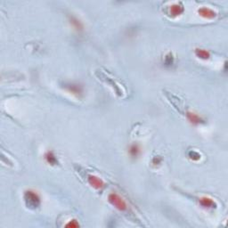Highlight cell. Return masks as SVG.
<instances>
[{
	"mask_svg": "<svg viewBox=\"0 0 228 228\" xmlns=\"http://www.w3.org/2000/svg\"><path fill=\"white\" fill-rule=\"evenodd\" d=\"M24 200L27 207L30 209L38 208L40 203V199L38 195L33 191H27L24 194Z\"/></svg>",
	"mask_w": 228,
	"mask_h": 228,
	"instance_id": "cell-1",
	"label": "cell"
},
{
	"mask_svg": "<svg viewBox=\"0 0 228 228\" xmlns=\"http://www.w3.org/2000/svg\"><path fill=\"white\" fill-rule=\"evenodd\" d=\"M109 201L116 209H119L121 211L126 210L127 208H128L127 203L125 202V201L119 195H118L116 193H111L109 195Z\"/></svg>",
	"mask_w": 228,
	"mask_h": 228,
	"instance_id": "cell-2",
	"label": "cell"
},
{
	"mask_svg": "<svg viewBox=\"0 0 228 228\" xmlns=\"http://www.w3.org/2000/svg\"><path fill=\"white\" fill-rule=\"evenodd\" d=\"M88 183L90 184V185H92L95 189H101L103 186V182L102 179H100L99 177L95 176H88Z\"/></svg>",
	"mask_w": 228,
	"mask_h": 228,
	"instance_id": "cell-3",
	"label": "cell"
},
{
	"mask_svg": "<svg viewBox=\"0 0 228 228\" xmlns=\"http://www.w3.org/2000/svg\"><path fill=\"white\" fill-rule=\"evenodd\" d=\"M201 201V204L202 207H205V208H213L214 206H216L215 202L209 199V198H207V197H203L200 200Z\"/></svg>",
	"mask_w": 228,
	"mask_h": 228,
	"instance_id": "cell-4",
	"label": "cell"
},
{
	"mask_svg": "<svg viewBox=\"0 0 228 228\" xmlns=\"http://www.w3.org/2000/svg\"><path fill=\"white\" fill-rule=\"evenodd\" d=\"M199 13H200L202 16H204L205 18L212 19V18L215 17V13H214L212 10L208 9V8H202V9L199 10Z\"/></svg>",
	"mask_w": 228,
	"mask_h": 228,
	"instance_id": "cell-5",
	"label": "cell"
},
{
	"mask_svg": "<svg viewBox=\"0 0 228 228\" xmlns=\"http://www.w3.org/2000/svg\"><path fill=\"white\" fill-rule=\"evenodd\" d=\"M46 160L49 164H51V165H56L57 163H58L57 159L55 158V156L54 155V153L52 152H48L46 154Z\"/></svg>",
	"mask_w": 228,
	"mask_h": 228,
	"instance_id": "cell-6",
	"label": "cell"
},
{
	"mask_svg": "<svg viewBox=\"0 0 228 228\" xmlns=\"http://www.w3.org/2000/svg\"><path fill=\"white\" fill-rule=\"evenodd\" d=\"M195 54H196V55L199 57V58L204 59V60L209 59V52H207L206 50H203V49H196Z\"/></svg>",
	"mask_w": 228,
	"mask_h": 228,
	"instance_id": "cell-7",
	"label": "cell"
},
{
	"mask_svg": "<svg viewBox=\"0 0 228 228\" xmlns=\"http://www.w3.org/2000/svg\"><path fill=\"white\" fill-rule=\"evenodd\" d=\"M187 117H188L189 120H190L191 122H192V123H200L201 120L200 117H198L197 115H195L194 113H188L187 114Z\"/></svg>",
	"mask_w": 228,
	"mask_h": 228,
	"instance_id": "cell-8",
	"label": "cell"
},
{
	"mask_svg": "<svg viewBox=\"0 0 228 228\" xmlns=\"http://www.w3.org/2000/svg\"><path fill=\"white\" fill-rule=\"evenodd\" d=\"M129 153H130V155L133 156V157H137L138 154H139V147H138L137 145H135V144L132 145V146L130 147Z\"/></svg>",
	"mask_w": 228,
	"mask_h": 228,
	"instance_id": "cell-9",
	"label": "cell"
},
{
	"mask_svg": "<svg viewBox=\"0 0 228 228\" xmlns=\"http://www.w3.org/2000/svg\"><path fill=\"white\" fill-rule=\"evenodd\" d=\"M65 226H66V227H72V228L79 227V224L78 223V221H77V220H75V219H72V220L69 221V223H68V224H66V225H65Z\"/></svg>",
	"mask_w": 228,
	"mask_h": 228,
	"instance_id": "cell-10",
	"label": "cell"
},
{
	"mask_svg": "<svg viewBox=\"0 0 228 228\" xmlns=\"http://www.w3.org/2000/svg\"><path fill=\"white\" fill-rule=\"evenodd\" d=\"M189 157H190L192 160H197L201 158V155L199 153H197L196 152H191L190 154H189Z\"/></svg>",
	"mask_w": 228,
	"mask_h": 228,
	"instance_id": "cell-11",
	"label": "cell"
},
{
	"mask_svg": "<svg viewBox=\"0 0 228 228\" xmlns=\"http://www.w3.org/2000/svg\"><path fill=\"white\" fill-rule=\"evenodd\" d=\"M171 63H173V57L171 55V54H169L166 56V64L167 65H170Z\"/></svg>",
	"mask_w": 228,
	"mask_h": 228,
	"instance_id": "cell-12",
	"label": "cell"
}]
</instances>
